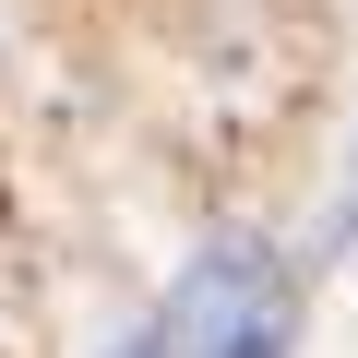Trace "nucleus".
<instances>
[{
	"label": "nucleus",
	"instance_id": "1",
	"mask_svg": "<svg viewBox=\"0 0 358 358\" xmlns=\"http://www.w3.org/2000/svg\"><path fill=\"white\" fill-rule=\"evenodd\" d=\"M263 299H287V287H263V251H251V239H227V251H203L192 275H179V299L155 310V346H167V358H215Z\"/></svg>",
	"mask_w": 358,
	"mask_h": 358
},
{
	"label": "nucleus",
	"instance_id": "2",
	"mask_svg": "<svg viewBox=\"0 0 358 358\" xmlns=\"http://www.w3.org/2000/svg\"><path fill=\"white\" fill-rule=\"evenodd\" d=\"M215 358H287V299H263V310H251V322H239Z\"/></svg>",
	"mask_w": 358,
	"mask_h": 358
},
{
	"label": "nucleus",
	"instance_id": "3",
	"mask_svg": "<svg viewBox=\"0 0 358 358\" xmlns=\"http://www.w3.org/2000/svg\"><path fill=\"white\" fill-rule=\"evenodd\" d=\"M346 227H358V167H346V203H334V239H346Z\"/></svg>",
	"mask_w": 358,
	"mask_h": 358
},
{
	"label": "nucleus",
	"instance_id": "4",
	"mask_svg": "<svg viewBox=\"0 0 358 358\" xmlns=\"http://www.w3.org/2000/svg\"><path fill=\"white\" fill-rule=\"evenodd\" d=\"M108 358H167V346H155V334H131V346H108Z\"/></svg>",
	"mask_w": 358,
	"mask_h": 358
}]
</instances>
